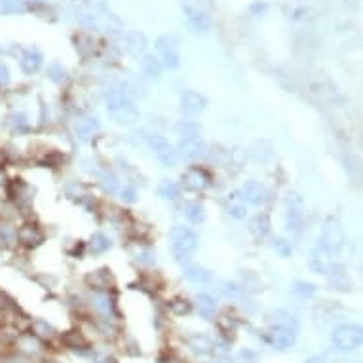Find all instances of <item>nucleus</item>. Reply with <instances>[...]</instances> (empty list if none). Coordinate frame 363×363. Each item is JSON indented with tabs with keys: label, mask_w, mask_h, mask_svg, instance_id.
<instances>
[{
	"label": "nucleus",
	"mask_w": 363,
	"mask_h": 363,
	"mask_svg": "<svg viewBox=\"0 0 363 363\" xmlns=\"http://www.w3.org/2000/svg\"><path fill=\"white\" fill-rule=\"evenodd\" d=\"M184 217H186L190 223H194V225L202 223V221L205 219L204 205L198 204V202H190V204H186L184 205Z\"/></svg>",
	"instance_id": "23"
},
{
	"label": "nucleus",
	"mask_w": 363,
	"mask_h": 363,
	"mask_svg": "<svg viewBox=\"0 0 363 363\" xmlns=\"http://www.w3.org/2000/svg\"><path fill=\"white\" fill-rule=\"evenodd\" d=\"M333 344L339 350H356L362 344V329L358 325H341L333 331Z\"/></svg>",
	"instance_id": "4"
},
{
	"label": "nucleus",
	"mask_w": 363,
	"mask_h": 363,
	"mask_svg": "<svg viewBox=\"0 0 363 363\" xmlns=\"http://www.w3.org/2000/svg\"><path fill=\"white\" fill-rule=\"evenodd\" d=\"M274 249L278 251V253H281L283 257H287L289 253H291V248L283 242V240H276V244H274Z\"/></svg>",
	"instance_id": "37"
},
{
	"label": "nucleus",
	"mask_w": 363,
	"mask_h": 363,
	"mask_svg": "<svg viewBox=\"0 0 363 363\" xmlns=\"http://www.w3.org/2000/svg\"><path fill=\"white\" fill-rule=\"evenodd\" d=\"M148 147L152 148V152L158 156V160L167 165V167H173L177 165V150H173V147L160 135H152L148 137Z\"/></svg>",
	"instance_id": "6"
},
{
	"label": "nucleus",
	"mask_w": 363,
	"mask_h": 363,
	"mask_svg": "<svg viewBox=\"0 0 363 363\" xmlns=\"http://www.w3.org/2000/svg\"><path fill=\"white\" fill-rule=\"evenodd\" d=\"M171 248L179 261L188 259L198 248V236L188 228L175 227L171 230Z\"/></svg>",
	"instance_id": "2"
},
{
	"label": "nucleus",
	"mask_w": 363,
	"mask_h": 363,
	"mask_svg": "<svg viewBox=\"0 0 363 363\" xmlns=\"http://www.w3.org/2000/svg\"><path fill=\"white\" fill-rule=\"evenodd\" d=\"M177 148H179L181 158L188 160V162H194V160H200L205 156V143L200 137H184Z\"/></svg>",
	"instance_id": "8"
},
{
	"label": "nucleus",
	"mask_w": 363,
	"mask_h": 363,
	"mask_svg": "<svg viewBox=\"0 0 363 363\" xmlns=\"http://www.w3.org/2000/svg\"><path fill=\"white\" fill-rule=\"evenodd\" d=\"M122 200H126V202H135V190H133L132 186H126V188L122 190Z\"/></svg>",
	"instance_id": "39"
},
{
	"label": "nucleus",
	"mask_w": 363,
	"mask_h": 363,
	"mask_svg": "<svg viewBox=\"0 0 363 363\" xmlns=\"http://www.w3.org/2000/svg\"><path fill=\"white\" fill-rule=\"evenodd\" d=\"M268 228H270V223H268V217H266V215H257L249 225L251 234H253L255 238H259V240L264 238V236L268 234Z\"/></svg>",
	"instance_id": "21"
},
{
	"label": "nucleus",
	"mask_w": 363,
	"mask_h": 363,
	"mask_svg": "<svg viewBox=\"0 0 363 363\" xmlns=\"http://www.w3.org/2000/svg\"><path fill=\"white\" fill-rule=\"evenodd\" d=\"M184 276L190 280V281H194V283H205V281H209V272L207 270H204L202 266H188L186 270H184Z\"/></svg>",
	"instance_id": "26"
},
{
	"label": "nucleus",
	"mask_w": 363,
	"mask_h": 363,
	"mask_svg": "<svg viewBox=\"0 0 363 363\" xmlns=\"http://www.w3.org/2000/svg\"><path fill=\"white\" fill-rule=\"evenodd\" d=\"M188 346L192 348L194 354H200V356H205V354L213 352V341L209 337H205V335H194L188 341Z\"/></svg>",
	"instance_id": "19"
},
{
	"label": "nucleus",
	"mask_w": 363,
	"mask_h": 363,
	"mask_svg": "<svg viewBox=\"0 0 363 363\" xmlns=\"http://www.w3.org/2000/svg\"><path fill=\"white\" fill-rule=\"evenodd\" d=\"M207 101H205L204 95H200L198 91H184L181 95V107L182 111L190 114H196L200 111H204Z\"/></svg>",
	"instance_id": "14"
},
{
	"label": "nucleus",
	"mask_w": 363,
	"mask_h": 363,
	"mask_svg": "<svg viewBox=\"0 0 363 363\" xmlns=\"http://www.w3.org/2000/svg\"><path fill=\"white\" fill-rule=\"evenodd\" d=\"M304 219V202L298 192H289L285 198V225L291 232H298Z\"/></svg>",
	"instance_id": "3"
},
{
	"label": "nucleus",
	"mask_w": 363,
	"mask_h": 363,
	"mask_svg": "<svg viewBox=\"0 0 363 363\" xmlns=\"http://www.w3.org/2000/svg\"><path fill=\"white\" fill-rule=\"evenodd\" d=\"M34 333H36L38 337H44V339L53 337V329H51V325H48V321H42V319L34 321Z\"/></svg>",
	"instance_id": "29"
},
{
	"label": "nucleus",
	"mask_w": 363,
	"mask_h": 363,
	"mask_svg": "<svg viewBox=\"0 0 363 363\" xmlns=\"http://www.w3.org/2000/svg\"><path fill=\"white\" fill-rule=\"evenodd\" d=\"M171 308H173L177 314H184V312L190 310V304H188V300H175V302L171 304Z\"/></svg>",
	"instance_id": "36"
},
{
	"label": "nucleus",
	"mask_w": 363,
	"mask_h": 363,
	"mask_svg": "<svg viewBox=\"0 0 363 363\" xmlns=\"http://www.w3.org/2000/svg\"><path fill=\"white\" fill-rule=\"evenodd\" d=\"M179 133L186 137H198V126L196 124H179Z\"/></svg>",
	"instance_id": "33"
},
{
	"label": "nucleus",
	"mask_w": 363,
	"mask_h": 363,
	"mask_svg": "<svg viewBox=\"0 0 363 363\" xmlns=\"http://www.w3.org/2000/svg\"><path fill=\"white\" fill-rule=\"evenodd\" d=\"M128 51L130 53H133V55H139V53H143L145 51V48H147V40H145V36H143V33H137V31H133V33H130L128 34Z\"/></svg>",
	"instance_id": "22"
},
{
	"label": "nucleus",
	"mask_w": 363,
	"mask_h": 363,
	"mask_svg": "<svg viewBox=\"0 0 363 363\" xmlns=\"http://www.w3.org/2000/svg\"><path fill=\"white\" fill-rule=\"evenodd\" d=\"M42 65V55L36 50H25L21 55V68L27 74L36 72Z\"/></svg>",
	"instance_id": "17"
},
{
	"label": "nucleus",
	"mask_w": 363,
	"mask_h": 363,
	"mask_svg": "<svg viewBox=\"0 0 363 363\" xmlns=\"http://www.w3.org/2000/svg\"><path fill=\"white\" fill-rule=\"evenodd\" d=\"M270 325L274 327H281V329H287L291 333H298V321L297 318L291 314V312H285V310H274L270 314Z\"/></svg>",
	"instance_id": "13"
},
{
	"label": "nucleus",
	"mask_w": 363,
	"mask_h": 363,
	"mask_svg": "<svg viewBox=\"0 0 363 363\" xmlns=\"http://www.w3.org/2000/svg\"><path fill=\"white\" fill-rule=\"evenodd\" d=\"M10 80V74H8V68L4 65H0V84H8Z\"/></svg>",
	"instance_id": "40"
},
{
	"label": "nucleus",
	"mask_w": 363,
	"mask_h": 363,
	"mask_svg": "<svg viewBox=\"0 0 363 363\" xmlns=\"http://www.w3.org/2000/svg\"><path fill=\"white\" fill-rule=\"evenodd\" d=\"M16 238H17V232L14 230L12 225H8V223H0V246H2V248H10V246H14Z\"/></svg>",
	"instance_id": "25"
},
{
	"label": "nucleus",
	"mask_w": 363,
	"mask_h": 363,
	"mask_svg": "<svg viewBox=\"0 0 363 363\" xmlns=\"http://www.w3.org/2000/svg\"><path fill=\"white\" fill-rule=\"evenodd\" d=\"M111 248V240L105 236V234H93L90 242V249L93 253H103Z\"/></svg>",
	"instance_id": "27"
},
{
	"label": "nucleus",
	"mask_w": 363,
	"mask_h": 363,
	"mask_svg": "<svg viewBox=\"0 0 363 363\" xmlns=\"http://www.w3.org/2000/svg\"><path fill=\"white\" fill-rule=\"evenodd\" d=\"M227 209L234 219H244L248 215V202L242 190H232L227 196Z\"/></svg>",
	"instance_id": "12"
},
{
	"label": "nucleus",
	"mask_w": 363,
	"mask_h": 363,
	"mask_svg": "<svg viewBox=\"0 0 363 363\" xmlns=\"http://www.w3.org/2000/svg\"><path fill=\"white\" fill-rule=\"evenodd\" d=\"M158 194L164 200H175V198L179 196V186L173 181L164 179V181L158 184Z\"/></svg>",
	"instance_id": "24"
},
{
	"label": "nucleus",
	"mask_w": 363,
	"mask_h": 363,
	"mask_svg": "<svg viewBox=\"0 0 363 363\" xmlns=\"http://www.w3.org/2000/svg\"><path fill=\"white\" fill-rule=\"evenodd\" d=\"M306 363H325L321 358H318V356H314V358H310V360H306Z\"/></svg>",
	"instance_id": "41"
},
{
	"label": "nucleus",
	"mask_w": 363,
	"mask_h": 363,
	"mask_svg": "<svg viewBox=\"0 0 363 363\" xmlns=\"http://www.w3.org/2000/svg\"><path fill=\"white\" fill-rule=\"evenodd\" d=\"M48 74H50V78L53 82H63L65 80V68L59 67V65H51L48 68Z\"/></svg>",
	"instance_id": "32"
},
{
	"label": "nucleus",
	"mask_w": 363,
	"mask_h": 363,
	"mask_svg": "<svg viewBox=\"0 0 363 363\" xmlns=\"http://www.w3.org/2000/svg\"><path fill=\"white\" fill-rule=\"evenodd\" d=\"M12 126L14 128H27V120L23 114H14L12 116Z\"/></svg>",
	"instance_id": "38"
},
{
	"label": "nucleus",
	"mask_w": 363,
	"mask_h": 363,
	"mask_svg": "<svg viewBox=\"0 0 363 363\" xmlns=\"http://www.w3.org/2000/svg\"><path fill=\"white\" fill-rule=\"evenodd\" d=\"M143 70H145L148 76H160V74H162V65H160V61L154 55H147V57L143 59Z\"/></svg>",
	"instance_id": "28"
},
{
	"label": "nucleus",
	"mask_w": 363,
	"mask_h": 363,
	"mask_svg": "<svg viewBox=\"0 0 363 363\" xmlns=\"http://www.w3.org/2000/svg\"><path fill=\"white\" fill-rule=\"evenodd\" d=\"M198 310H200V314H202L205 319H211L215 316V312H217V302H215V298L205 295V293L198 295Z\"/></svg>",
	"instance_id": "20"
},
{
	"label": "nucleus",
	"mask_w": 363,
	"mask_h": 363,
	"mask_svg": "<svg viewBox=\"0 0 363 363\" xmlns=\"http://www.w3.org/2000/svg\"><path fill=\"white\" fill-rule=\"evenodd\" d=\"M182 184H184L186 190L200 192V190H204L205 186L209 184V177H207V173H205L204 169L192 167V169H188V171L182 175Z\"/></svg>",
	"instance_id": "11"
},
{
	"label": "nucleus",
	"mask_w": 363,
	"mask_h": 363,
	"mask_svg": "<svg viewBox=\"0 0 363 363\" xmlns=\"http://www.w3.org/2000/svg\"><path fill=\"white\" fill-rule=\"evenodd\" d=\"M162 55H164L165 67H169V68L179 67V53H177V51H162Z\"/></svg>",
	"instance_id": "30"
},
{
	"label": "nucleus",
	"mask_w": 363,
	"mask_h": 363,
	"mask_svg": "<svg viewBox=\"0 0 363 363\" xmlns=\"http://www.w3.org/2000/svg\"><path fill=\"white\" fill-rule=\"evenodd\" d=\"M17 238H19V242H21L23 246L33 248V246H38L42 242V232L36 227H33V225H25V227L19 228Z\"/></svg>",
	"instance_id": "16"
},
{
	"label": "nucleus",
	"mask_w": 363,
	"mask_h": 363,
	"mask_svg": "<svg viewBox=\"0 0 363 363\" xmlns=\"http://www.w3.org/2000/svg\"><path fill=\"white\" fill-rule=\"evenodd\" d=\"M333 253L327 249L321 242L316 244V248L312 249V257H310V268L318 274H329L333 268Z\"/></svg>",
	"instance_id": "7"
},
{
	"label": "nucleus",
	"mask_w": 363,
	"mask_h": 363,
	"mask_svg": "<svg viewBox=\"0 0 363 363\" xmlns=\"http://www.w3.org/2000/svg\"><path fill=\"white\" fill-rule=\"evenodd\" d=\"M184 16H186V19H188V25L192 27V31H196V33H205V31H209V17L205 16L204 12H200V10H194V8H190V6H184Z\"/></svg>",
	"instance_id": "15"
},
{
	"label": "nucleus",
	"mask_w": 363,
	"mask_h": 363,
	"mask_svg": "<svg viewBox=\"0 0 363 363\" xmlns=\"http://www.w3.org/2000/svg\"><path fill=\"white\" fill-rule=\"evenodd\" d=\"M105 103H107L109 113L113 114L118 122L133 124L137 118H139V113H137L133 101L130 99V95H128L124 90L107 91V95H105Z\"/></svg>",
	"instance_id": "1"
},
{
	"label": "nucleus",
	"mask_w": 363,
	"mask_h": 363,
	"mask_svg": "<svg viewBox=\"0 0 363 363\" xmlns=\"http://www.w3.org/2000/svg\"><path fill=\"white\" fill-rule=\"evenodd\" d=\"M319 242L331 251L333 255L339 253L342 246H344V236H342V228H341V223L335 219V217H329L325 227H323V234L319 238Z\"/></svg>",
	"instance_id": "5"
},
{
	"label": "nucleus",
	"mask_w": 363,
	"mask_h": 363,
	"mask_svg": "<svg viewBox=\"0 0 363 363\" xmlns=\"http://www.w3.org/2000/svg\"><path fill=\"white\" fill-rule=\"evenodd\" d=\"M99 132V122L95 118H84L76 124V133L82 141H90Z\"/></svg>",
	"instance_id": "18"
},
{
	"label": "nucleus",
	"mask_w": 363,
	"mask_h": 363,
	"mask_svg": "<svg viewBox=\"0 0 363 363\" xmlns=\"http://www.w3.org/2000/svg\"><path fill=\"white\" fill-rule=\"evenodd\" d=\"M95 300H97V302H95V306H97L101 312H105V314H107V312L111 310V300H109V297H107V295H99Z\"/></svg>",
	"instance_id": "35"
},
{
	"label": "nucleus",
	"mask_w": 363,
	"mask_h": 363,
	"mask_svg": "<svg viewBox=\"0 0 363 363\" xmlns=\"http://www.w3.org/2000/svg\"><path fill=\"white\" fill-rule=\"evenodd\" d=\"M242 194H244L246 202H249L253 205H264L268 202V190H266V186L257 181L246 182Z\"/></svg>",
	"instance_id": "10"
},
{
	"label": "nucleus",
	"mask_w": 363,
	"mask_h": 363,
	"mask_svg": "<svg viewBox=\"0 0 363 363\" xmlns=\"http://www.w3.org/2000/svg\"><path fill=\"white\" fill-rule=\"evenodd\" d=\"M295 293L300 297H310L314 293V287L310 283H295Z\"/></svg>",
	"instance_id": "34"
},
{
	"label": "nucleus",
	"mask_w": 363,
	"mask_h": 363,
	"mask_svg": "<svg viewBox=\"0 0 363 363\" xmlns=\"http://www.w3.org/2000/svg\"><path fill=\"white\" fill-rule=\"evenodd\" d=\"M19 344H21L23 350H27V352H38V348H40L38 341L33 339L31 335H29V337H23L21 341H19Z\"/></svg>",
	"instance_id": "31"
},
{
	"label": "nucleus",
	"mask_w": 363,
	"mask_h": 363,
	"mask_svg": "<svg viewBox=\"0 0 363 363\" xmlns=\"http://www.w3.org/2000/svg\"><path fill=\"white\" fill-rule=\"evenodd\" d=\"M297 339V333H291L287 329H281V327H274L270 325L268 333H266V341L270 346L278 348V350H287Z\"/></svg>",
	"instance_id": "9"
}]
</instances>
